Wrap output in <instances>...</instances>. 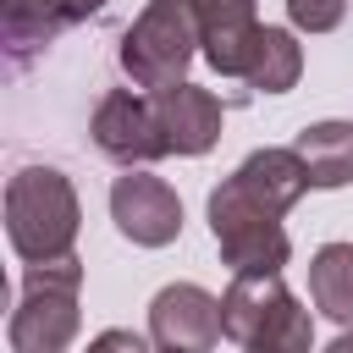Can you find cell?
<instances>
[{
  "label": "cell",
  "instance_id": "obj_8",
  "mask_svg": "<svg viewBox=\"0 0 353 353\" xmlns=\"http://www.w3.org/2000/svg\"><path fill=\"white\" fill-rule=\"evenodd\" d=\"M149 336L154 347L171 353H210L226 331H221V298L204 292L199 281H171L149 298Z\"/></svg>",
  "mask_w": 353,
  "mask_h": 353
},
{
  "label": "cell",
  "instance_id": "obj_4",
  "mask_svg": "<svg viewBox=\"0 0 353 353\" xmlns=\"http://www.w3.org/2000/svg\"><path fill=\"white\" fill-rule=\"evenodd\" d=\"M121 72L138 88H171L188 83L193 55H204L199 33V0H149L138 22L121 33Z\"/></svg>",
  "mask_w": 353,
  "mask_h": 353
},
{
  "label": "cell",
  "instance_id": "obj_5",
  "mask_svg": "<svg viewBox=\"0 0 353 353\" xmlns=\"http://www.w3.org/2000/svg\"><path fill=\"white\" fill-rule=\"evenodd\" d=\"M77 292H83V259L66 254V259H44V265H28L22 276V298L11 309V353H66L77 342Z\"/></svg>",
  "mask_w": 353,
  "mask_h": 353
},
{
  "label": "cell",
  "instance_id": "obj_3",
  "mask_svg": "<svg viewBox=\"0 0 353 353\" xmlns=\"http://www.w3.org/2000/svg\"><path fill=\"white\" fill-rule=\"evenodd\" d=\"M221 331L243 353H314V320L281 276H232L221 292Z\"/></svg>",
  "mask_w": 353,
  "mask_h": 353
},
{
  "label": "cell",
  "instance_id": "obj_18",
  "mask_svg": "<svg viewBox=\"0 0 353 353\" xmlns=\"http://www.w3.org/2000/svg\"><path fill=\"white\" fill-rule=\"evenodd\" d=\"M160 353H171V347H160Z\"/></svg>",
  "mask_w": 353,
  "mask_h": 353
},
{
  "label": "cell",
  "instance_id": "obj_2",
  "mask_svg": "<svg viewBox=\"0 0 353 353\" xmlns=\"http://www.w3.org/2000/svg\"><path fill=\"white\" fill-rule=\"evenodd\" d=\"M83 226V204L66 171L55 165H22L6 182V237L22 265L66 259Z\"/></svg>",
  "mask_w": 353,
  "mask_h": 353
},
{
  "label": "cell",
  "instance_id": "obj_10",
  "mask_svg": "<svg viewBox=\"0 0 353 353\" xmlns=\"http://www.w3.org/2000/svg\"><path fill=\"white\" fill-rule=\"evenodd\" d=\"M94 11H105V0H0V33H6V50L17 61H28L33 50H44L55 33L88 22Z\"/></svg>",
  "mask_w": 353,
  "mask_h": 353
},
{
  "label": "cell",
  "instance_id": "obj_14",
  "mask_svg": "<svg viewBox=\"0 0 353 353\" xmlns=\"http://www.w3.org/2000/svg\"><path fill=\"white\" fill-rule=\"evenodd\" d=\"M298 77H303V44L292 39V28H259L243 83L259 94H287Z\"/></svg>",
  "mask_w": 353,
  "mask_h": 353
},
{
  "label": "cell",
  "instance_id": "obj_9",
  "mask_svg": "<svg viewBox=\"0 0 353 353\" xmlns=\"http://www.w3.org/2000/svg\"><path fill=\"white\" fill-rule=\"evenodd\" d=\"M165 149L171 154H210L221 138V99L199 83H171V88H149Z\"/></svg>",
  "mask_w": 353,
  "mask_h": 353
},
{
  "label": "cell",
  "instance_id": "obj_7",
  "mask_svg": "<svg viewBox=\"0 0 353 353\" xmlns=\"http://www.w3.org/2000/svg\"><path fill=\"white\" fill-rule=\"evenodd\" d=\"M110 221H116V232H121L127 243H138V248H165V243H176V232H182V199H176V188H171L165 176L132 165L127 176L110 182Z\"/></svg>",
  "mask_w": 353,
  "mask_h": 353
},
{
  "label": "cell",
  "instance_id": "obj_17",
  "mask_svg": "<svg viewBox=\"0 0 353 353\" xmlns=\"http://www.w3.org/2000/svg\"><path fill=\"white\" fill-rule=\"evenodd\" d=\"M325 353H353V331H342V336H336V342H331Z\"/></svg>",
  "mask_w": 353,
  "mask_h": 353
},
{
  "label": "cell",
  "instance_id": "obj_16",
  "mask_svg": "<svg viewBox=\"0 0 353 353\" xmlns=\"http://www.w3.org/2000/svg\"><path fill=\"white\" fill-rule=\"evenodd\" d=\"M149 342H154V336H138V331H127V325H110V331H99V336L88 342V353H154Z\"/></svg>",
  "mask_w": 353,
  "mask_h": 353
},
{
  "label": "cell",
  "instance_id": "obj_11",
  "mask_svg": "<svg viewBox=\"0 0 353 353\" xmlns=\"http://www.w3.org/2000/svg\"><path fill=\"white\" fill-rule=\"evenodd\" d=\"M199 33H204V61L221 77H243L259 39L254 0H199Z\"/></svg>",
  "mask_w": 353,
  "mask_h": 353
},
{
  "label": "cell",
  "instance_id": "obj_13",
  "mask_svg": "<svg viewBox=\"0 0 353 353\" xmlns=\"http://www.w3.org/2000/svg\"><path fill=\"white\" fill-rule=\"evenodd\" d=\"M309 298L325 320L353 325V243H325L309 259Z\"/></svg>",
  "mask_w": 353,
  "mask_h": 353
},
{
  "label": "cell",
  "instance_id": "obj_1",
  "mask_svg": "<svg viewBox=\"0 0 353 353\" xmlns=\"http://www.w3.org/2000/svg\"><path fill=\"white\" fill-rule=\"evenodd\" d=\"M281 215L287 210L270 193H259L243 171H232L210 193V237L221 248V265H232V276H281V265L292 259Z\"/></svg>",
  "mask_w": 353,
  "mask_h": 353
},
{
  "label": "cell",
  "instance_id": "obj_6",
  "mask_svg": "<svg viewBox=\"0 0 353 353\" xmlns=\"http://www.w3.org/2000/svg\"><path fill=\"white\" fill-rule=\"evenodd\" d=\"M88 138L105 160L116 165H154L165 149V132H160V116H154V99L149 94H132V88H110L99 105H94V121H88Z\"/></svg>",
  "mask_w": 353,
  "mask_h": 353
},
{
  "label": "cell",
  "instance_id": "obj_12",
  "mask_svg": "<svg viewBox=\"0 0 353 353\" xmlns=\"http://www.w3.org/2000/svg\"><path fill=\"white\" fill-rule=\"evenodd\" d=\"M292 149L303 154L314 188H347L353 182V121H314L292 138Z\"/></svg>",
  "mask_w": 353,
  "mask_h": 353
},
{
  "label": "cell",
  "instance_id": "obj_15",
  "mask_svg": "<svg viewBox=\"0 0 353 353\" xmlns=\"http://www.w3.org/2000/svg\"><path fill=\"white\" fill-rule=\"evenodd\" d=\"M342 11H347V0H287V22L298 33H331L342 22Z\"/></svg>",
  "mask_w": 353,
  "mask_h": 353
}]
</instances>
